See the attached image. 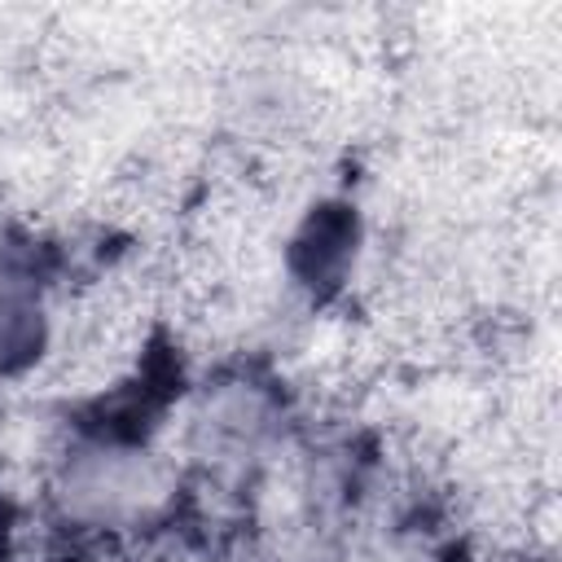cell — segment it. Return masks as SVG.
Here are the masks:
<instances>
[{
  "label": "cell",
  "mask_w": 562,
  "mask_h": 562,
  "mask_svg": "<svg viewBox=\"0 0 562 562\" xmlns=\"http://www.w3.org/2000/svg\"><path fill=\"white\" fill-rule=\"evenodd\" d=\"M53 487L66 522L83 531H123L158 505L162 470L140 443L83 439L66 452Z\"/></svg>",
  "instance_id": "cell-1"
},
{
  "label": "cell",
  "mask_w": 562,
  "mask_h": 562,
  "mask_svg": "<svg viewBox=\"0 0 562 562\" xmlns=\"http://www.w3.org/2000/svg\"><path fill=\"white\" fill-rule=\"evenodd\" d=\"M48 307L31 272L0 255V373H22L48 351Z\"/></svg>",
  "instance_id": "cell-2"
},
{
  "label": "cell",
  "mask_w": 562,
  "mask_h": 562,
  "mask_svg": "<svg viewBox=\"0 0 562 562\" xmlns=\"http://www.w3.org/2000/svg\"><path fill=\"white\" fill-rule=\"evenodd\" d=\"M198 430L206 439V452L215 457H241V452H255L263 430H268V408L255 391L246 386H233V391H220L215 400H206L202 417H198Z\"/></svg>",
  "instance_id": "cell-3"
}]
</instances>
